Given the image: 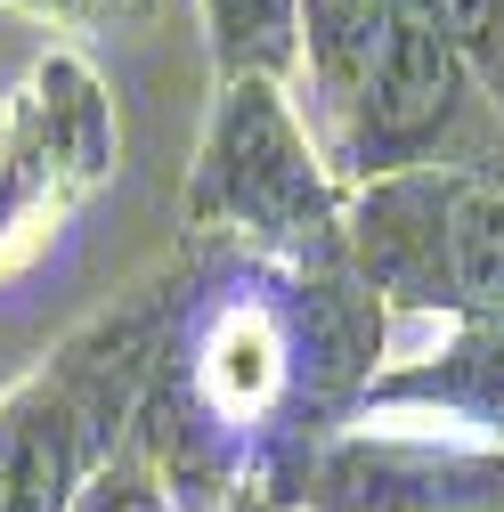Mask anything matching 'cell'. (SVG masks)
<instances>
[{"label":"cell","mask_w":504,"mask_h":512,"mask_svg":"<svg viewBox=\"0 0 504 512\" xmlns=\"http://www.w3.org/2000/svg\"><path fill=\"white\" fill-rule=\"evenodd\" d=\"M171 326V261L57 334L0 391V512H82L139 439L147 374Z\"/></svg>","instance_id":"3957f363"},{"label":"cell","mask_w":504,"mask_h":512,"mask_svg":"<svg viewBox=\"0 0 504 512\" xmlns=\"http://www.w3.org/2000/svg\"><path fill=\"white\" fill-rule=\"evenodd\" d=\"M122 179V98L82 41H41L0 82V293L66 252Z\"/></svg>","instance_id":"5b68a950"},{"label":"cell","mask_w":504,"mask_h":512,"mask_svg":"<svg viewBox=\"0 0 504 512\" xmlns=\"http://www.w3.org/2000/svg\"><path fill=\"white\" fill-rule=\"evenodd\" d=\"M261 512H504V447L342 423L277 480Z\"/></svg>","instance_id":"52a82bcc"},{"label":"cell","mask_w":504,"mask_h":512,"mask_svg":"<svg viewBox=\"0 0 504 512\" xmlns=\"http://www.w3.org/2000/svg\"><path fill=\"white\" fill-rule=\"evenodd\" d=\"M431 17L472 66V82L488 90V106L504 114V0H431Z\"/></svg>","instance_id":"8fae6325"},{"label":"cell","mask_w":504,"mask_h":512,"mask_svg":"<svg viewBox=\"0 0 504 512\" xmlns=\"http://www.w3.org/2000/svg\"><path fill=\"white\" fill-rule=\"evenodd\" d=\"M187 244L261 261H350V187L334 179L285 82H212V114L179 187Z\"/></svg>","instance_id":"277c9868"},{"label":"cell","mask_w":504,"mask_h":512,"mask_svg":"<svg viewBox=\"0 0 504 512\" xmlns=\"http://www.w3.org/2000/svg\"><path fill=\"white\" fill-rule=\"evenodd\" d=\"M293 106L350 196L399 171L504 155V114L439 33L431 0H301Z\"/></svg>","instance_id":"7a4b0ae2"},{"label":"cell","mask_w":504,"mask_h":512,"mask_svg":"<svg viewBox=\"0 0 504 512\" xmlns=\"http://www.w3.org/2000/svg\"><path fill=\"white\" fill-rule=\"evenodd\" d=\"M350 269L391 317L504 326V155L431 163L350 196Z\"/></svg>","instance_id":"8992f818"},{"label":"cell","mask_w":504,"mask_h":512,"mask_svg":"<svg viewBox=\"0 0 504 512\" xmlns=\"http://www.w3.org/2000/svg\"><path fill=\"white\" fill-rule=\"evenodd\" d=\"M82 512H196V504H187L155 464H147V447L131 439V447H122V456H114V472L82 496Z\"/></svg>","instance_id":"7c38bea8"},{"label":"cell","mask_w":504,"mask_h":512,"mask_svg":"<svg viewBox=\"0 0 504 512\" xmlns=\"http://www.w3.org/2000/svg\"><path fill=\"white\" fill-rule=\"evenodd\" d=\"M350 423L383 431H431L504 447V326L464 317H391V350L374 366Z\"/></svg>","instance_id":"ba28073f"},{"label":"cell","mask_w":504,"mask_h":512,"mask_svg":"<svg viewBox=\"0 0 504 512\" xmlns=\"http://www.w3.org/2000/svg\"><path fill=\"white\" fill-rule=\"evenodd\" d=\"M212 82H285L301 49V0H196Z\"/></svg>","instance_id":"9c48e42d"},{"label":"cell","mask_w":504,"mask_h":512,"mask_svg":"<svg viewBox=\"0 0 504 512\" xmlns=\"http://www.w3.org/2000/svg\"><path fill=\"white\" fill-rule=\"evenodd\" d=\"M383 350L391 309L350 261H261L179 236L139 447L196 512L269 504L358 415Z\"/></svg>","instance_id":"6da1fadb"},{"label":"cell","mask_w":504,"mask_h":512,"mask_svg":"<svg viewBox=\"0 0 504 512\" xmlns=\"http://www.w3.org/2000/svg\"><path fill=\"white\" fill-rule=\"evenodd\" d=\"M9 17L41 25L49 41H106V33H131V25H155L163 0H0Z\"/></svg>","instance_id":"30bf717a"}]
</instances>
